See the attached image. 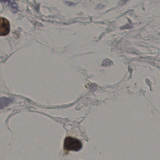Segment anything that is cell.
<instances>
[{"instance_id":"1","label":"cell","mask_w":160,"mask_h":160,"mask_svg":"<svg viewBox=\"0 0 160 160\" xmlns=\"http://www.w3.org/2000/svg\"><path fill=\"white\" fill-rule=\"evenodd\" d=\"M82 147V144L80 140L72 137H66L64 142V148L68 151H79Z\"/></svg>"},{"instance_id":"2","label":"cell","mask_w":160,"mask_h":160,"mask_svg":"<svg viewBox=\"0 0 160 160\" xmlns=\"http://www.w3.org/2000/svg\"><path fill=\"white\" fill-rule=\"evenodd\" d=\"M10 31V24L9 20L4 18H0V36L8 35Z\"/></svg>"},{"instance_id":"3","label":"cell","mask_w":160,"mask_h":160,"mask_svg":"<svg viewBox=\"0 0 160 160\" xmlns=\"http://www.w3.org/2000/svg\"><path fill=\"white\" fill-rule=\"evenodd\" d=\"M13 101V99L11 98H0V110L8 106Z\"/></svg>"}]
</instances>
